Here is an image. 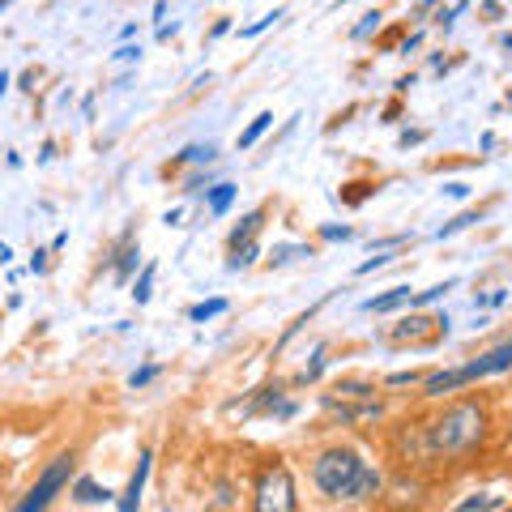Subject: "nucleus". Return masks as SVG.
<instances>
[{
    "label": "nucleus",
    "mask_w": 512,
    "mask_h": 512,
    "mask_svg": "<svg viewBox=\"0 0 512 512\" xmlns=\"http://www.w3.org/2000/svg\"><path fill=\"white\" fill-rule=\"evenodd\" d=\"M308 483L312 491L320 495L325 504H376L384 491H389V483H384L380 466H372L355 444H325L316 448L312 461H308Z\"/></svg>",
    "instance_id": "f257e3e1"
},
{
    "label": "nucleus",
    "mask_w": 512,
    "mask_h": 512,
    "mask_svg": "<svg viewBox=\"0 0 512 512\" xmlns=\"http://www.w3.org/2000/svg\"><path fill=\"white\" fill-rule=\"evenodd\" d=\"M491 406L487 397H457L440 414H431L423 427V453L440 466H457V461L474 457L478 448L491 440Z\"/></svg>",
    "instance_id": "f03ea898"
},
{
    "label": "nucleus",
    "mask_w": 512,
    "mask_h": 512,
    "mask_svg": "<svg viewBox=\"0 0 512 512\" xmlns=\"http://www.w3.org/2000/svg\"><path fill=\"white\" fill-rule=\"evenodd\" d=\"M248 512H299L295 470L282 457H269L256 466L252 487H248Z\"/></svg>",
    "instance_id": "7ed1b4c3"
},
{
    "label": "nucleus",
    "mask_w": 512,
    "mask_h": 512,
    "mask_svg": "<svg viewBox=\"0 0 512 512\" xmlns=\"http://www.w3.org/2000/svg\"><path fill=\"white\" fill-rule=\"evenodd\" d=\"M73 474H77V453H73V448H60V453L35 474V483H30L18 500H13L9 512H52V504L60 500L64 491H69Z\"/></svg>",
    "instance_id": "20e7f679"
},
{
    "label": "nucleus",
    "mask_w": 512,
    "mask_h": 512,
    "mask_svg": "<svg viewBox=\"0 0 512 512\" xmlns=\"http://www.w3.org/2000/svg\"><path fill=\"white\" fill-rule=\"evenodd\" d=\"M150 474H154V448H141L133 474H128V487L116 495V512H137L141 500H146V487H150Z\"/></svg>",
    "instance_id": "39448f33"
},
{
    "label": "nucleus",
    "mask_w": 512,
    "mask_h": 512,
    "mask_svg": "<svg viewBox=\"0 0 512 512\" xmlns=\"http://www.w3.org/2000/svg\"><path fill=\"white\" fill-rule=\"evenodd\" d=\"M508 367H512V338L500 342V346H491L487 355H478V359H470V363H461V376H466V384H474V380L500 376V372H508Z\"/></svg>",
    "instance_id": "423d86ee"
},
{
    "label": "nucleus",
    "mask_w": 512,
    "mask_h": 512,
    "mask_svg": "<svg viewBox=\"0 0 512 512\" xmlns=\"http://www.w3.org/2000/svg\"><path fill=\"white\" fill-rule=\"evenodd\" d=\"M320 406H325L333 419L342 427H355V423H380L384 419V402H333V397H320Z\"/></svg>",
    "instance_id": "0eeeda50"
},
{
    "label": "nucleus",
    "mask_w": 512,
    "mask_h": 512,
    "mask_svg": "<svg viewBox=\"0 0 512 512\" xmlns=\"http://www.w3.org/2000/svg\"><path fill=\"white\" fill-rule=\"evenodd\" d=\"M69 500H73V504H82V508H99V504H116V491H111L107 483H99L94 474H73Z\"/></svg>",
    "instance_id": "6e6552de"
},
{
    "label": "nucleus",
    "mask_w": 512,
    "mask_h": 512,
    "mask_svg": "<svg viewBox=\"0 0 512 512\" xmlns=\"http://www.w3.org/2000/svg\"><path fill=\"white\" fill-rule=\"evenodd\" d=\"M466 389V376H461V367H440V372H427L423 384H419V397L427 402H444L448 393Z\"/></svg>",
    "instance_id": "1a4fd4ad"
},
{
    "label": "nucleus",
    "mask_w": 512,
    "mask_h": 512,
    "mask_svg": "<svg viewBox=\"0 0 512 512\" xmlns=\"http://www.w3.org/2000/svg\"><path fill=\"white\" fill-rule=\"evenodd\" d=\"M376 393H380V384L372 376H342L325 397H333V402H372Z\"/></svg>",
    "instance_id": "9d476101"
},
{
    "label": "nucleus",
    "mask_w": 512,
    "mask_h": 512,
    "mask_svg": "<svg viewBox=\"0 0 512 512\" xmlns=\"http://www.w3.org/2000/svg\"><path fill=\"white\" fill-rule=\"evenodd\" d=\"M214 163H218V146H214V141H192V146H184L167 163V175L180 171V167H214Z\"/></svg>",
    "instance_id": "9b49d317"
},
{
    "label": "nucleus",
    "mask_w": 512,
    "mask_h": 512,
    "mask_svg": "<svg viewBox=\"0 0 512 512\" xmlns=\"http://www.w3.org/2000/svg\"><path fill=\"white\" fill-rule=\"evenodd\" d=\"M265 214H269V205H256V210H248L244 218L231 227V235H227V252H235L239 244H248V239H256V231L265 227Z\"/></svg>",
    "instance_id": "f8f14e48"
},
{
    "label": "nucleus",
    "mask_w": 512,
    "mask_h": 512,
    "mask_svg": "<svg viewBox=\"0 0 512 512\" xmlns=\"http://www.w3.org/2000/svg\"><path fill=\"white\" fill-rule=\"evenodd\" d=\"M397 308H414V291L410 286H393V291H384V295H372V299H363V312H397Z\"/></svg>",
    "instance_id": "ddd939ff"
},
{
    "label": "nucleus",
    "mask_w": 512,
    "mask_h": 512,
    "mask_svg": "<svg viewBox=\"0 0 512 512\" xmlns=\"http://www.w3.org/2000/svg\"><path fill=\"white\" fill-rule=\"evenodd\" d=\"M137 265H141V248L128 244V235H124L120 248H116V256H111V278H116V282L137 278Z\"/></svg>",
    "instance_id": "4468645a"
},
{
    "label": "nucleus",
    "mask_w": 512,
    "mask_h": 512,
    "mask_svg": "<svg viewBox=\"0 0 512 512\" xmlns=\"http://www.w3.org/2000/svg\"><path fill=\"white\" fill-rule=\"evenodd\" d=\"M235 197H239V188L231 184V180H218L214 188H205V214L210 218H222L235 205Z\"/></svg>",
    "instance_id": "2eb2a0df"
},
{
    "label": "nucleus",
    "mask_w": 512,
    "mask_h": 512,
    "mask_svg": "<svg viewBox=\"0 0 512 512\" xmlns=\"http://www.w3.org/2000/svg\"><path fill=\"white\" fill-rule=\"evenodd\" d=\"M504 508V495H495V491H474L466 495V500H457L448 512H500Z\"/></svg>",
    "instance_id": "dca6fc26"
},
{
    "label": "nucleus",
    "mask_w": 512,
    "mask_h": 512,
    "mask_svg": "<svg viewBox=\"0 0 512 512\" xmlns=\"http://www.w3.org/2000/svg\"><path fill=\"white\" fill-rule=\"evenodd\" d=\"M231 312V303L227 299H201V303H192V308H188V320H192V325H205V320H218V316H227Z\"/></svg>",
    "instance_id": "f3484780"
},
{
    "label": "nucleus",
    "mask_w": 512,
    "mask_h": 512,
    "mask_svg": "<svg viewBox=\"0 0 512 512\" xmlns=\"http://www.w3.org/2000/svg\"><path fill=\"white\" fill-rule=\"evenodd\" d=\"M269 128H274V111H261V116H252V124L244 128V133H239L235 146H239V150H252L256 141H261V137L269 133Z\"/></svg>",
    "instance_id": "a211bd4d"
},
{
    "label": "nucleus",
    "mask_w": 512,
    "mask_h": 512,
    "mask_svg": "<svg viewBox=\"0 0 512 512\" xmlns=\"http://www.w3.org/2000/svg\"><path fill=\"white\" fill-rule=\"evenodd\" d=\"M154 278H158V265L146 261V265H141V274L133 278V291H128V295L137 299V308H141V303H150V295H154Z\"/></svg>",
    "instance_id": "6ab92c4d"
},
{
    "label": "nucleus",
    "mask_w": 512,
    "mask_h": 512,
    "mask_svg": "<svg viewBox=\"0 0 512 512\" xmlns=\"http://www.w3.org/2000/svg\"><path fill=\"white\" fill-rule=\"evenodd\" d=\"M256 256H261V244H256V239H248V244H239L235 252H227V269H231V274H239V269H252Z\"/></svg>",
    "instance_id": "aec40b11"
},
{
    "label": "nucleus",
    "mask_w": 512,
    "mask_h": 512,
    "mask_svg": "<svg viewBox=\"0 0 512 512\" xmlns=\"http://www.w3.org/2000/svg\"><path fill=\"white\" fill-rule=\"evenodd\" d=\"M483 214H487L483 205H478V210H466V214H457L453 222H444V227L436 231V239H453L457 231H466V227H474V222H483Z\"/></svg>",
    "instance_id": "412c9836"
},
{
    "label": "nucleus",
    "mask_w": 512,
    "mask_h": 512,
    "mask_svg": "<svg viewBox=\"0 0 512 512\" xmlns=\"http://www.w3.org/2000/svg\"><path fill=\"white\" fill-rule=\"evenodd\" d=\"M286 18V5H278V9H269L265 13V18H256L252 26H244V30H239V39H256V35H261V30H269V26H274V22H282Z\"/></svg>",
    "instance_id": "4be33fe9"
},
{
    "label": "nucleus",
    "mask_w": 512,
    "mask_h": 512,
    "mask_svg": "<svg viewBox=\"0 0 512 512\" xmlns=\"http://www.w3.org/2000/svg\"><path fill=\"white\" fill-rule=\"evenodd\" d=\"M427 372H419V367H410V372H393L384 376V389H419Z\"/></svg>",
    "instance_id": "5701e85b"
},
{
    "label": "nucleus",
    "mask_w": 512,
    "mask_h": 512,
    "mask_svg": "<svg viewBox=\"0 0 512 512\" xmlns=\"http://www.w3.org/2000/svg\"><path fill=\"white\" fill-rule=\"evenodd\" d=\"M312 252H316L312 244H282L269 252V265H286V261H295V256H312Z\"/></svg>",
    "instance_id": "b1692460"
},
{
    "label": "nucleus",
    "mask_w": 512,
    "mask_h": 512,
    "mask_svg": "<svg viewBox=\"0 0 512 512\" xmlns=\"http://www.w3.org/2000/svg\"><path fill=\"white\" fill-rule=\"evenodd\" d=\"M380 18H384V13H380V9H372V13H363V22H355V26H350V39H355V43H363L367 35H376V30H380Z\"/></svg>",
    "instance_id": "393cba45"
},
{
    "label": "nucleus",
    "mask_w": 512,
    "mask_h": 512,
    "mask_svg": "<svg viewBox=\"0 0 512 512\" xmlns=\"http://www.w3.org/2000/svg\"><path fill=\"white\" fill-rule=\"evenodd\" d=\"M393 261H397L393 252H372V256H367V261H359V265H355V278H367V274H376V269L393 265Z\"/></svg>",
    "instance_id": "a878e982"
},
{
    "label": "nucleus",
    "mask_w": 512,
    "mask_h": 512,
    "mask_svg": "<svg viewBox=\"0 0 512 512\" xmlns=\"http://www.w3.org/2000/svg\"><path fill=\"white\" fill-rule=\"evenodd\" d=\"M457 286V278H448V282H436V286H427V291H419L414 295V308H427V303H436V299H444L448 291Z\"/></svg>",
    "instance_id": "bb28decb"
},
{
    "label": "nucleus",
    "mask_w": 512,
    "mask_h": 512,
    "mask_svg": "<svg viewBox=\"0 0 512 512\" xmlns=\"http://www.w3.org/2000/svg\"><path fill=\"white\" fill-rule=\"evenodd\" d=\"M158 372H163V363H146V367H137L133 376H128V389H146V384L158 380Z\"/></svg>",
    "instance_id": "cd10ccee"
},
{
    "label": "nucleus",
    "mask_w": 512,
    "mask_h": 512,
    "mask_svg": "<svg viewBox=\"0 0 512 512\" xmlns=\"http://www.w3.org/2000/svg\"><path fill=\"white\" fill-rule=\"evenodd\" d=\"M316 235L325 239V244H346V239H355V227H346V222H342V227H333V222H325Z\"/></svg>",
    "instance_id": "c85d7f7f"
},
{
    "label": "nucleus",
    "mask_w": 512,
    "mask_h": 512,
    "mask_svg": "<svg viewBox=\"0 0 512 512\" xmlns=\"http://www.w3.org/2000/svg\"><path fill=\"white\" fill-rule=\"evenodd\" d=\"M320 372H325V350H316V355H312V363L299 372V384H316Z\"/></svg>",
    "instance_id": "c756f323"
},
{
    "label": "nucleus",
    "mask_w": 512,
    "mask_h": 512,
    "mask_svg": "<svg viewBox=\"0 0 512 512\" xmlns=\"http://www.w3.org/2000/svg\"><path fill=\"white\" fill-rule=\"evenodd\" d=\"M205 188H214V180H210V171H192L188 180H184V192H205Z\"/></svg>",
    "instance_id": "7c9ffc66"
},
{
    "label": "nucleus",
    "mask_w": 512,
    "mask_h": 512,
    "mask_svg": "<svg viewBox=\"0 0 512 512\" xmlns=\"http://www.w3.org/2000/svg\"><path fill=\"white\" fill-rule=\"evenodd\" d=\"M111 60H116V64H133V60H141V47L137 43H120L116 52H111Z\"/></svg>",
    "instance_id": "2f4dec72"
},
{
    "label": "nucleus",
    "mask_w": 512,
    "mask_h": 512,
    "mask_svg": "<svg viewBox=\"0 0 512 512\" xmlns=\"http://www.w3.org/2000/svg\"><path fill=\"white\" fill-rule=\"evenodd\" d=\"M461 9H466V0H461V5H453V9H440V13H436V26H440V30H453V22L461 18Z\"/></svg>",
    "instance_id": "473e14b6"
},
{
    "label": "nucleus",
    "mask_w": 512,
    "mask_h": 512,
    "mask_svg": "<svg viewBox=\"0 0 512 512\" xmlns=\"http://www.w3.org/2000/svg\"><path fill=\"white\" fill-rule=\"evenodd\" d=\"M47 256H52V248H39L35 256H30V274H43V269H47Z\"/></svg>",
    "instance_id": "72a5a7b5"
},
{
    "label": "nucleus",
    "mask_w": 512,
    "mask_h": 512,
    "mask_svg": "<svg viewBox=\"0 0 512 512\" xmlns=\"http://www.w3.org/2000/svg\"><path fill=\"white\" fill-rule=\"evenodd\" d=\"M427 133H423V128H406V133H402V146H419V141H423Z\"/></svg>",
    "instance_id": "f704fd0d"
},
{
    "label": "nucleus",
    "mask_w": 512,
    "mask_h": 512,
    "mask_svg": "<svg viewBox=\"0 0 512 512\" xmlns=\"http://www.w3.org/2000/svg\"><path fill=\"white\" fill-rule=\"evenodd\" d=\"M448 197H453V201H466V197H470V184H448Z\"/></svg>",
    "instance_id": "c9c22d12"
},
{
    "label": "nucleus",
    "mask_w": 512,
    "mask_h": 512,
    "mask_svg": "<svg viewBox=\"0 0 512 512\" xmlns=\"http://www.w3.org/2000/svg\"><path fill=\"white\" fill-rule=\"evenodd\" d=\"M419 43H423V30H414V35H406V43H402V52L410 56V52H414V47H419Z\"/></svg>",
    "instance_id": "e433bc0d"
},
{
    "label": "nucleus",
    "mask_w": 512,
    "mask_h": 512,
    "mask_svg": "<svg viewBox=\"0 0 512 512\" xmlns=\"http://www.w3.org/2000/svg\"><path fill=\"white\" fill-rule=\"evenodd\" d=\"M227 30H231V18H218V22H214V30H210V35H214V39H222V35H227Z\"/></svg>",
    "instance_id": "4c0bfd02"
},
{
    "label": "nucleus",
    "mask_w": 512,
    "mask_h": 512,
    "mask_svg": "<svg viewBox=\"0 0 512 512\" xmlns=\"http://www.w3.org/2000/svg\"><path fill=\"white\" fill-rule=\"evenodd\" d=\"M52 158H56V141H47L43 154H39V163H52Z\"/></svg>",
    "instance_id": "58836bf2"
},
{
    "label": "nucleus",
    "mask_w": 512,
    "mask_h": 512,
    "mask_svg": "<svg viewBox=\"0 0 512 512\" xmlns=\"http://www.w3.org/2000/svg\"><path fill=\"white\" fill-rule=\"evenodd\" d=\"M175 30H180V22H171V26L163 22V26H158V39H171V35H175Z\"/></svg>",
    "instance_id": "ea45409f"
},
{
    "label": "nucleus",
    "mask_w": 512,
    "mask_h": 512,
    "mask_svg": "<svg viewBox=\"0 0 512 512\" xmlns=\"http://www.w3.org/2000/svg\"><path fill=\"white\" fill-rule=\"evenodd\" d=\"M397 111H402V103H397V99H393L389 107H384V124H393V116H397Z\"/></svg>",
    "instance_id": "a19ab883"
},
{
    "label": "nucleus",
    "mask_w": 512,
    "mask_h": 512,
    "mask_svg": "<svg viewBox=\"0 0 512 512\" xmlns=\"http://www.w3.org/2000/svg\"><path fill=\"white\" fill-rule=\"evenodd\" d=\"M13 261V248L9 244H0V265H9Z\"/></svg>",
    "instance_id": "79ce46f5"
},
{
    "label": "nucleus",
    "mask_w": 512,
    "mask_h": 512,
    "mask_svg": "<svg viewBox=\"0 0 512 512\" xmlns=\"http://www.w3.org/2000/svg\"><path fill=\"white\" fill-rule=\"evenodd\" d=\"M0 491H5V461H0ZM0 500H5V495H0Z\"/></svg>",
    "instance_id": "37998d69"
},
{
    "label": "nucleus",
    "mask_w": 512,
    "mask_h": 512,
    "mask_svg": "<svg viewBox=\"0 0 512 512\" xmlns=\"http://www.w3.org/2000/svg\"><path fill=\"white\" fill-rule=\"evenodd\" d=\"M9 90V73H0V94H5Z\"/></svg>",
    "instance_id": "c03bdc74"
},
{
    "label": "nucleus",
    "mask_w": 512,
    "mask_h": 512,
    "mask_svg": "<svg viewBox=\"0 0 512 512\" xmlns=\"http://www.w3.org/2000/svg\"><path fill=\"white\" fill-rule=\"evenodd\" d=\"M431 5H436V0H419V13H427Z\"/></svg>",
    "instance_id": "a18cd8bd"
},
{
    "label": "nucleus",
    "mask_w": 512,
    "mask_h": 512,
    "mask_svg": "<svg viewBox=\"0 0 512 512\" xmlns=\"http://www.w3.org/2000/svg\"><path fill=\"white\" fill-rule=\"evenodd\" d=\"M508 444H512V427H508Z\"/></svg>",
    "instance_id": "49530a36"
},
{
    "label": "nucleus",
    "mask_w": 512,
    "mask_h": 512,
    "mask_svg": "<svg viewBox=\"0 0 512 512\" xmlns=\"http://www.w3.org/2000/svg\"><path fill=\"white\" fill-rule=\"evenodd\" d=\"M342 5H355V0H342Z\"/></svg>",
    "instance_id": "de8ad7c7"
},
{
    "label": "nucleus",
    "mask_w": 512,
    "mask_h": 512,
    "mask_svg": "<svg viewBox=\"0 0 512 512\" xmlns=\"http://www.w3.org/2000/svg\"><path fill=\"white\" fill-rule=\"evenodd\" d=\"M231 512H239V508H231Z\"/></svg>",
    "instance_id": "09e8293b"
},
{
    "label": "nucleus",
    "mask_w": 512,
    "mask_h": 512,
    "mask_svg": "<svg viewBox=\"0 0 512 512\" xmlns=\"http://www.w3.org/2000/svg\"><path fill=\"white\" fill-rule=\"evenodd\" d=\"M299 512H303V508H299Z\"/></svg>",
    "instance_id": "8fccbe9b"
}]
</instances>
